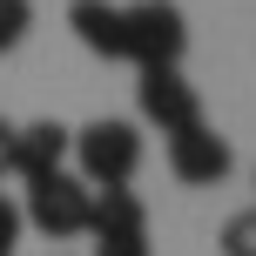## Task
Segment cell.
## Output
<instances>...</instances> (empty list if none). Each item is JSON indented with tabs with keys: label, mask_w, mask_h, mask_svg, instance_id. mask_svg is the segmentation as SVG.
Listing matches in <instances>:
<instances>
[{
	"label": "cell",
	"mask_w": 256,
	"mask_h": 256,
	"mask_svg": "<svg viewBox=\"0 0 256 256\" xmlns=\"http://www.w3.org/2000/svg\"><path fill=\"white\" fill-rule=\"evenodd\" d=\"M88 209H94V189L81 176H40V182H27V202H20V216L34 222L40 236H54V243H68V236H88Z\"/></svg>",
	"instance_id": "3"
},
{
	"label": "cell",
	"mask_w": 256,
	"mask_h": 256,
	"mask_svg": "<svg viewBox=\"0 0 256 256\" xmlns=\"http://www.w3.org/2000/svg\"><path fill=\"white\" fill-rule=\"evenodd\" d=\"M27 27H34V0H0V54L20 48Z\"/></svg>",
	"instance_id": "9"
},
{
	"label": "cell",
	"mask_w": 256,
	"mask_h": 256,
	"mask_svg": "<svg viewBox=\"0 0 256 256\" xmlns=\"http://www.w3.org/2000/svg\"><path fill=\"white\" fill-rule=\"evenodd\" d=\"M222 256H256V209H236L222 222Z\"/></svg>",
	"instance_id": "10"
},
{
	"label": "cell",
	"mask_w": 256,
	"mask_h": 256,
	"mask_svg": "<svg viewBox=\"0 0 256 256\" xmlns=\"http://www.w3.org/2000/svg\"><path fill=\"white\" fill-rule=\"evenodd\" d=\"M189 48V20L176 0H135L122 7V61L135 68H176Z\"/></svg>",
	"instance_id": "1"
},
{
	"label": "cell",
	"mask_w": 256,
	"mask_h": 256,
	"mask_svg": "<svg viewBox=\"0 0 256 256\" xmlns=\"http://www.w3.org/2000/svg\"><path fill=\"white\" fill-rule=\"evenodd\" d=\"M230 142L216 135L209 122H196V128H182V135H168V176L176 182H189V189H209V182H222L230 176Z\"/></svg>",
	"instance_id": "5"
},
{
	"label": "cell",
	"mask_w": 256,
	"mask_h": 256,
	"mask_svg": "<svg viewBox=\"0 0 256 256\" xmlns=\"http://www.w3.org/2000/svg\"><path fill=\"white\" fill-rule=\"evenodd\" d=\"M135 102H142V115L162 128V135H182V128L202 122V94L182 81V68H142Z\"/></svg>",
	"instance_id": "4"
},
{
	"label": "cell",
	"mask_w": 256,
	"mask_h": 256,
	"mask_svg": "<svg viewBox=\"0 0 256 256\" xmlns=\"http://www.w3.org/2000/svg\"><path fill=\"white\" fill-rule=\"evenodd\" d=\"M74 162H81V182L88 189H128L135 168H142V135L128 122L102 115V122H88L74 135Z\"/></svg>",
	"instance_id": "2"
},
{
	"label": "cell",
	"mask_w": 256,
	"mask_h": 256,
	"mask_svg": "<svg viewBox=\"0 0 256 256\" xmlns=\"http://www.w3.org/2000/svg\"><path fill=\"white\" fill-rule=\"evenodd\" d=\"M94 256H148V230H108V236H94Z\"/></svg>",
	"instance_id": "11"
},
{
	"label": "cell",
	"mask_w": 256,
	"mask_h": 256,
	"mask_svg": "<svg viewBox=\"0 0 256 256\" xmlns=\"http://www.w3.org/2000/svg\"><path fill=\"white\" fill-rule=\"evenodd\" d=\"M68 148H74V128H61V122H34V128H20V148H14V176H27V182L61 176Z\"/></svg>",
	"instance_id": "6"
},
{
	"label": "cell",
	"mask_w": 256,
	"mask_h": 256,
	"mask_svg": "<svg viewBox=\"0 0 256 256\" xmlns=\"http://www.w3.org/2000/svg\"><path fill=\"white\" fill-rule=\"evenodd\" d=\"M108 230H148V209H142L135 189H94L88 236H108Z\"/></svg>",
	"instance_id": "8"
},
{
	"label": "cell",
	"mask_w": 256,
	"mask_h": 256,
	"mask_svg": "<svg viewBox=\"0 0 256 256\" xmlns=\"http://www.w3.org/2000/svg\"><path fill=\"white\" fill-rule=\"evenodd\" d=\"M20 230H27L20 202H7V196H0V256H14V250H20Z\"/></svg>",
	"instance_id": "12"
},
{
	"label": "cell",
	"mask_w": 256,
	"mask_h": 256,
	"mask_svg": "<svg viewBox=\"0 0 256 256\" xmlns=\"http://www.w3.org/2000/svg\"><path fill=\"white\" fill-rule=\"evenodd\" d=\"M14 148H20V128L0 115V176H14Z\"/></svg>",
	"instance_id": "13"
},
{
	"label": "cell",
	"mask_w": 256,
	"mask_h": 256,
	"mask_svg": "<svg viewBox=\"0 0 256 256\" xmlns=\"http://www.w3.org/2000/svg\"><path fill=\"white\" fill-rule=\"evenodd\" d=\"M68 27L81 34L88 54L122 61V7H108V0H74V7H68Z\"/></svg>",
	"instance_id": "7"
}]
</instances>
